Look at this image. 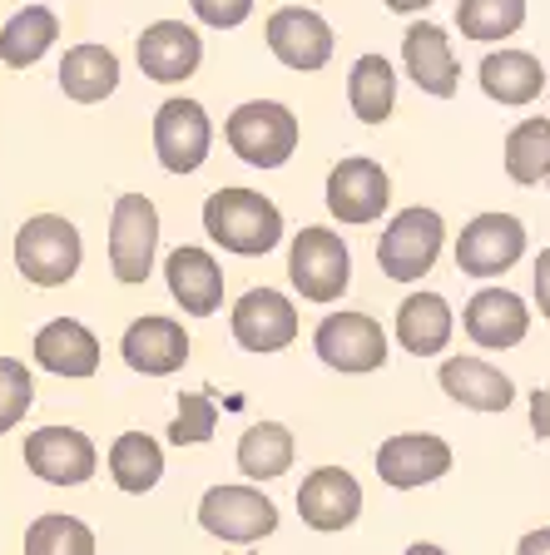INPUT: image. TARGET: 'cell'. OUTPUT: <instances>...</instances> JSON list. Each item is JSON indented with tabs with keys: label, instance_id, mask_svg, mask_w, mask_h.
Here are the masks:
<instances>
[{
	"label": "cell",
	"instance_id": "29",
	"mask_svg": "<svg viewBox=\"0 0 550 555\" xmlns=\"http://www.w3.org/2000/svg\"><path fill=\"white\" fill-rule=\"evenodd\" d=\"M110 472H115L119 491H129V496H144V491H154L164 476V451L154 437H144V431H125V437L110 447Z\"/></svg>",
	"mask_w": 550,
	"mask_h": 555
},
{
	"label": "cell",
	"instance_id": "38",
	"mask_svg": "<svg viewBox=\"0 0 550 555\" xmlns=\"http://www.w3.org/2000/svg\"><path fill=\"white\" fill-rule=\"evenodd\" d=\"M536 302H540V318L550 323V248H540L536 258Z\"/></svg>",
	"mask_w": 550,
	"mask_h": 555
},
{
	"label": "cell",
	"instance_id": "16",
	"mask_svg": "<svg viewBox=\"0 0 550 555\" xmlns=\"http://www.w3.org/2000/svg\"><path fill=\"white\" fill-rule=\"evenodd\" d=\"M451 472V447L432 431H401V437L382 441L378 451V476L392 491H417V486H432L436 476Z\"/></svg>",
	"mask_w": 550,
	"mask_h": 555
},
{
	"label": "cell",
	"instance_id": "21",
	"mask_svg": "<svg viewBox=\"0 0 550 555\" xmlns=\"http://www.w3.org/2000/svg\"><path fill=\"white\" fill-rule=\"evenodd\" d=\"M164 278H169V293L189 318H214L223 308V268L214 263L208 248H174L164 258Z\"/></svg>",
	"mask_w": 550,
	"mask_h": 555
},
{
	"label": "cell",
	"instance_id": "8",
	"mask_svg": "<svg viewBox=\"0 0 550 555\" xmlns=\"http://www.w3.org/2000/svg\"><path fill=\"white\" fill-rule=\"evenodd\" d=\"M208 144H214V125L199 100L174 94L154 109V154L169 173H194L208 159Z\"/></svg>",
	"mask_w": 550,
	"mask_h": 555
},
{
	"label": "cell",
	"instance_id": "27",
	"mask_svg": "<svg viewBox=\"0 0 550 555\" xmlns=\"http://www.w3.org/2000/svg\"><path fill=\"white\" fill-rule=\"evenodd\" d=\"M60 40V15L50 5H25L0 25V60L11 69H30L55 50Z\"/></svg>",
	"mask_w": 550,
	"mask_h": 555
},
{
	"label": "cell",
	"instance_id": "14",
	"mask_svg": "<svg viewBox=\"0 0 550 555\" xmlns=\"http://www.w3.org/2000/svg\"><path fill=\"white\" fill-rule=\"evenodd\" d=\"M229 327L243 352H283L298 337V308L278 288H248L233 302Z\"/></svg>",
	"mask_w": 550,
	"mask_h": 555
},
{
	"label": "cell",
	"instance_id": "17",
	"mask_svg": "<svg viewBox=\"0 0 550 555\" xmlns=\"http://www.w3.org/2000/svg\"><path fill=\"white\" fill-rule=\"evenodd\" d=\"M25 466L50 486H80L94 476V441L75 427H40L25 437Z\"/></svg>",
	"mask_w": 550,
	"mask_h": 555
},
{
	"label": "cell",
	"instance_id": "11",
	"mask_svg": "<svg viewBox=\"0 0 550 555\" xmlns=\"http://www.w3.org/2000/svg\"><path fill=\"white\" fill-rule=\"evenodd\" d=\"M312 347L337 372H378L387 362V333L367 312H333V318H322L318 333H312Z\"/></svg>",
	"mask_w": 550,
	"mask_h": 555
},
{
	"label": "cell",
	"instance_id": "24",
	"mask_svg": "<svg viewBox=\"0 0 550 555\" xmlns=\"http://www.w3.org/2000/svg\"><path fill=\"white\" fill-rule=\"evenodd\" d=\"M60 90L75 104H100L119 90V55L110 46H69L65 60H60Z\"/></svg>",
	"mask_w": 550,
	"mask_h": 555
},
{
	"label": "cell",
	"instance_id": "13",
	"mask_svg": "<svg viewBox=\"0 0 550 555\" xmlns=\"http://www.w3.org/2000/svg\"><path fill=\"white\" fill-rule=\"evenodd\" d=\"M135 60H139V69H144V80L179 85L204 65V35L183 21H154L139 30Z\"/></svg>",
	"mask_w": 550,
	"mask_h": 555
},
{
	"label": "cell",
	"instance_id": "30",
	"mask_svg": "<svg viewBox=\"0 0 550 555\" xmlns=\"http://www.w3.org/2000/svg\"><path fill=\"white\" fill-rule=\"evenodd\" d=\"M293 466V431L283 422H258L239 437V472L253 481H273Z\"/></svg>",
	"mask_w": 550,
	"mask_h": 555
},
{
	"label": "cell",
	"instance_id": "33",
	"mask_svg": "<svg viewBox=\"0 0 550 555\" xmlns=\"http://www.w3.org/2000/svg\"><path fill=\"white\" fill-rule=\"evenodd\" d=\"M25 555H94V531L75 516H35V526L25 531Z\"/></svg>",
	"mask_w": 550,
	"mask_h": 555
},
{
	"label": "cell",
	"instance_id": "22",
	"mask_svg": "<svg viewBox=\"0 0 550 555\" xmlns=\"http://www.w3.org/2000/svg\"><path fill=\"white\" fill-rule=\"evenodd\" d=\"M35 362L55 377H94L100 367V337L75 318H55L35 333Z\"/></svg>",
	"mask_w": 550,
	"mask_h": 555
},
{
	"label": "cell",
	"instance_id": "4",
	"mask_svg": "<svg viewBox=\"0 0 550 555\" xmlns=\"http://www.w3.org/2000/svg\"><path fill=\"white\" fill-rule=\"evenodd\" d=\"M442 243H447V223L436 208H401L392 214V223L378 238V268L392 278V283H417L436 268L442 258Z\"/></svg>",
	"mask_w": 550,
	"mask_h": 555
},
{
	"label": "cell",
	"instance_id": "35",
	"mask_svg": "<svg viewBox=\"0 0 550 555\" xmlns=\"http://www.w3.org/2000/svg\"><path fill=\"white\" fill-rule=\"evenodd\" d=\"M35 402V382L25 372V362L0 358V431H11Z\"/></svg>",
	"mask_w": 550,
	"mask_h": 555
},
{
	"label": "cell",
	"instance_id": "7",
	"mask_svg": "<svg viewBox=\"0 0 550 555\" xmlns=\"http://www.w3.org/2000/svg\"><path fill=\"white\" fill-rule=\"evenodd\" d=\"M199 526L218 541L253 545L278 531V506L253 486H208L199 501Z\"/></svg>",
	"mask_w": 550,
	"mask_h": 555
},
{
	"label": "cell",
	"instance_id": "6",
	"mask_svg": "<svg viewBox=\"0 0 550 555\" xmlns=\"http://www.w3.org/2000/svg\"><path fill=\"white\" fill-rule=\"evenodd\" d=\"M154 254H159V208L144 194H119L110 214V273L135 288L154 273Z\"/></svg>",
	"mask_w": 550,
	"mask_h": 555
},
{
	"label": "cell",
	"instance_id": "19",
	"mask_svg": "<svg viewBox=\"0 0 550 555\" xmlns=\"http://www.w3.org/2000/svg\"><path fill=\"white\" fill-rule=\"evenodd\" d=\"M461 327H466L471 343L491 347V352L526 343V333H530L526 298L511 293V288H482L476 298L466 302V312H461Z\"/></svg>",
	"mask_w": 550,
	"mask_h": 555
},
{
	"label": "cell",
	"instance_id": "25",
	"mask_svg": "<svg viewBox=\"0 0 550 555\" xmlns=\"http://www.w3.org/2000/svg\"><path fill=\"white\" fill-rule=\"evenodd\" d=\"M476 75H482L486 100L506 104V109L540 100V90H546V69H540V60L530 55V50H506V46L491 50Z\"/></svg>",
	"mask_w": 550,
	"mask_h": 555
},
{
	"label": "cell",
	"instance_id": "32",
	"mask_svg": "<svg viewBox=\"0 0 550 555\" xmlns=\"http://www.w3.org/2000/svg\"><path fill=\"white\" fill-rule=\"evenodd\" d=\"M506 173L516 184H540L550 179V119H521L506 134Z\"/></svg>",
	"mask_w": 550,
	"mask_h": 555
},
{
	"label": "cell",
	"instance_id": "34",
	"mask_svg": "<svg viewBox=\"0 0 550 555\" xmlns=\"http://www.w3.org/2000/svg\"><path fill=\"white\" fill-rule=\"evenodd\" d=\"M218 427V406H214V392H183L179 397V416L169 422V441L174 447H199L208 441Z\"/></svg>",
	"mask_w": 550,
	"mask_h": 555
},
{
	"label": "cell",
	"instance_id": "10",
	"mask_svg": "<svg viewBox=\"0 0 550 555\" xmlns=\"http://www.w3.org/2000/svg\"><path fill=\"white\" fill-rule=\"evenodd\" d=\"M392 204V179L378 159H367V154H353V159H337L328 169V208H333L337 223H378L382 208Z\"/></svg>",
	"mask_w": 550,
	"mask_h": 555
},
{
	"label": "cell",
	"instance_id": "41",
	"mask_svg": "<svg viewBox=\"0 0 550 555\" xmlns=\"http://www.w3.org/2000/svg\"><path fill=\"white\" fill-rule=\"evenodd\" d=\"M407 555H447L442 545H432V541H417V545H407Z\"/></svg>",
	"mask_w": 550,
	"mask_h": 555
},
{
	"label": "cell",
	"instance_id": "9",
	"mask_svg": "<svg viewBox=\"0 0 550 555\" xmlns=\"http://www.w3.org/2000/svg\"><path fill=\"white\" fill-rule=\"evenodd\" d=\"M526 254V223L516 214H476L457 238V268L466 278H501Z\"/></svg>",
	"mask_w": 550,
	"mask_h": 555
},
{
	"label": "cell",
	"instance_id": "15",
	"mask_svg": "<svg viewBox=\"0 0 550 555\" xmlns=\"http://www.w3.org/2000/svg\"><path fill=\"white\" fill-rule=\"evenodd\" d=\"M401 65H407V80L422 94H432V100H451L461 85L457 50H451L447 30L432 21L407 25V35H401Z\"/></svg>",
	"mask_w": 550,
	"mask_h": 555
},
{
	"label": "cell",
	"instance_id": "37",
	"mask_svg": "<svg viewBox=\"0 0 550 555\" xmlns=\"http://www.w3.org/2000/svg\"><path fill=\"white\" fill-rule=\"evenodd\" d=\"M530 431H536V437H550V387H536V392H530Z\"/></svg>",
	"mask_w": 550,
	"mask_h": 555
},
{
	"label": "cell",
	"instance_id": "18",
	"mask_svg": "<svg viewBox=\"0 0 550 555\" xmlns=\"http://www.w3.org/2000/svg\"><path fill=\"white\" fill-rule=\"evenodd\" d=\"M362 511V486L347 466H318L298 486V516L312 531H347Z\"/></svg>",
	"mask_w": 550,
	"mask_h": 555
},
{
	"label": "cell",
	"instance_id": "28",
	"mask_svg": "<svg viewBox=\"0 0 550 555\" xmlns=\"http://www.w3.org/2000/svg\"><path fill=\"white\" fill-rule=\"evenodd\" d=\"M347 104L362 125H387L397 109V69L387 55H362L347 69Z\"/></svg>",
	"mask_w": 550,
	"mask_h": 555
},
{
	"label": "cell",
	"instance_id": "39",
	"mask_svg": "<svg viewBox=\"0 0 550 555\" xmlns=\"http://www.w3.org/2000/svg\"><path fill=\"white\" fill-rule=\"evenodd\" d=\"M516 555H550V526H540V531H530V535H521V545H516Z\"/></svg>",
	"mask_w": 550,
	"mask_h": 555
},
{
	"label": "cell",
	"instance_id": "23",
	"mask_svg": "<svg viewBox=\"0 0 550 555\" xmlns=\"http://www.w3.org/2000/svg\"><path fill=\"white\" fill-rule=\"evenodd\" d=\"M442 392H447L451 402L471 406V412H506V406L516 402L511 377L482 358H447L442 362Z\"/></svg>",
	"mask_w": 550,
	"mask_h": 555
},
{
	"label": "cell",
	"instance_id": "36",
	"mask_svg": "<svg viewBox=\"0 0 550 555\" xmlns=\"http://www.w3.org/2000/svg\"><path fill=\"white\" fill-rule=\"evenodd\" d=\"M189 11H194V21L208 25V30H239L253 15V0H189Z\"/></svg>",
	"mask_w": 550,
	"mask_h": 555
},
{
	"label": "cell",
	"instance_id": "12",
	"mask_svg": "<svg viewBox=\"0 0 550 555\" xmlns=\"http://www.w3.org/2000/svg\"><path fill=\"white\" fill-rule=\"evenodd\" d=\"M264 40L278 65L298 69V75H312V69H322L333 60V25L322 21L318 11H308V5H283V11H273L264 25Z\"/></svg>",
	"mask_w": 550,
	"mask_h": 555
},
{
	"label": "cell",
	"instance_id": "42",
	"mask_svg": "<svg viewBox=\"0 0 550 555\" xmlns=\"http://www.w3.org/2000/svg\"><path fill=\"white\" fill-rule=\"evenodd\" d=\"M546 184H550V179H546Z\"/></svg>",
	"mask_w": 550,
	"mask_h": 555
},
{
	"label": "cell",
	"instance_id": "31",
	"mask_svg": "<svg viewBox=\"0 0 550 555\" xmlns=\"http://www.w3.org/2000/svg\"><path fill=\"white\" fill-rule=\"evenodd\" d=\"M457 25L466 40H511L526 25V0H457Z\"/></svg>",
	"mask_w": 550,
	"mask_h": 555
},
{
	"label": "cell",
	"instance_id": "5",
	"mask_svg": "<svg viewBox=\"0 0 550 555\" xmlns=\"http://www.w3.org/2000/svg\"><path fill=\"white\" fill-rule=\"evenodd\" d=\"M287 278L308 302H337L353 283V254L333 229H303L287 248Z\"/></svg>",
	"mask_w": 550,
	"mask_h": 555
},
{
	"label": "cell",
	"instance_id": "20",
	"mask_svg": "<svg viewBox=\"0 0 550 555\" xmlns=\"http://www.w3.org/2000/svg\"><path fill=\"white\" fill-rule=\"evenodd\" d=\"M119 352H125V362L135 372H144V377H169V372H179L183 362H189V333H183L174 318L144 312V318H135V323L125 327Z\"/></svg>",
	"mask_w": 550,
	"mask_h": 555
},
{
	"label": "cell",
	"instance_id": "40",
	"mask_svg": "<svg viewBox=\"0 0 550 555\" xmlns=\"http://www.w3.org/2000/svg\"><path fill=\"white\" fill-rule=\"evenodd\" d=\"M432 0H387V11H397V15H417V11H426Z\"/></svg>",
	"mask_w": 550,
	"mask_h": 555
},
{
	"label": "cell",
	"instance_id": "26",
	"mask_svg": "<svg viewBox=\"0 0 550 555\" xmlns=\"http://www.w3.org/2000/svg\"><path fill=\"white\" fill-rule=\"evenodd\" d=\"M451 302L442 293H412V298H401L397 308V343L412 352V358H436V352H447L451 343Z\"/></svg>",
	"mask_w": 550,
	"mask_h": 555
},
{
	"label": "cell",
	"instance_id": "3",
	"mask_svg": "<svg viewBox=\"0 0 550 555\" xmlns=\"http://www.w3.org/2000/svg\"><path fill=\"white\" fill-rule=\"evenodd\" d=\"M223 139L253 169H283L293 159V150H298V115L278 100H248L229 115Z\"/></svg>",
	"mask_w": 550,
	"mask_h": 555
},
{
	"label": "cell",
	"instance_id": "1",
	"mask_svg": "<svg viewBox=\"0 0 550 555\" xmlns=\"http://www.w3.org/2000/svg\"><path fill=\"white\" fill-rule=\"evenodd\" d=\"M204 233L239 258H264L283 243V214L258 189H214L204 198Z\"/></svg>",
	"mask_w": 550,
	"mask_h": 555
},
{
	"label": "cell",
	"instance_id": "2",
	"mask_svg": "<svg viewBox=\"0 0 550 555\" xmlns=\"http://www.w3.org/2000/svg\"><path fill=\"white\" fill-rule=\"evenodd\" d=\"M80 258H85L80 229L69 219H60V214H35L15 233V268H21V278L35 283V288L69 283V278L80 273Z\"/></svg>",
	"mask_w": 550,
	"mask_h": 555
}]
</instances>
